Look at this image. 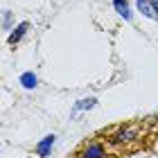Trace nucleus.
I'll return each mask as SVG.
<instances>
[{"instance_id":"nucleus-1","label":"nucleus","mask_w":158,"mask_h":158,"mask_svg":"<svg viewBox=\"0 0 158 158\" xmlns=\"http://www.w3.org/2000/svg\"><path fill=\"white\" fill-rule=\"evenodd\" d=\"M138 9H140L142 14H145V16L156 18V20H158V9H156L154 0H138Z\"/></svg>"},{"instance_id":"nucleus-9","label":"nucleus","mask_w":158,"mask_h":158,"mask_svg":"<svg viewBox=\"0 0 158 158\" xmlns=\"http://www.w3.org/2000/svg\"><path fill=\"white\" fill-rule=\"evenodd\" d=\"M154 5H156V9H158V0H154Z\"/></svg>"},{"instance_id":"nucleus-4","label":"nucleus","mask_w":158,"mask_h":158,"mask_svg":"<svg viewBox=\"0 0 158 158\" xmlns=\"http://www.w3.org/2000/svg\"><path fill=\"white\" fill-rule=\"evenodd\" d=\"M20 84H23L25 88H34V86H36V77H34L32 73H25L23 77H20Z\"/></svg>"},{"instance_id":"nucleus-6","label":"nucleus","mask_w":158,"mask_h":158,"mask_svg":"<svg viewBox=\"0 0 158 158\" xmlns=\"http://www.w3.org/2000/svg\"><path fill=\"white\" fill-rule=\"evenodd\" d=\"M25 30H27V23H20V25H18V30H16V32H14L11 36H9V43H16V41H20V36L25 34Z\"/></svg>"},{"instance_id":"nucleus-7","label":"nucleus","mask_w":158,"mask_h":158,"mask_svg":"<svg viewBox=\"0 0 158 158\" xmlns=\"http://www.w3.org/2000/svg\"><path fill=\"white\" fill-rule=\"evenodd\" d=\"M133 133H135L133 129H122V131L115 135V140H118V142H122V140H131V138H133Z\"/></svg>"},{"instance_id":"nucleus-3","label":"nucleus","mask_w":158,"mask_h":158,"mask_svg":"<svg viewBox=\"0 0 158 158\" xmlns=\"http://www.w3.org/2000/svg\"><path fill=\"white\" fill-rule=\"evenodd\" d=\"M52 142H54V135H48L43 142H39V147H36V152L41 154V156H48V152H50V147H52Z\"/></svg>"},{"instance_id":"nucleus-2","label":"nucleus","mask_w":158,"mask_h":158,"mask_svg":"<svg viewBox=\"0 0 158 158\" xmlns=\"http://www.w3.org/2000/svg\"><path fill=\"white\" fill-rule=\"evenodd\" d=\"M102 156H104V147L97 145V142H95V145H90L84 152V158H102Z\"/></svg>"},{"instance_id":"nucleus-8","label":"nucleus","mask_w":158,"mask_h":158,"mask_svg":"<svg viewBox=\"0 0 158 158\" xmlns=\"http://www.w3.org/2000/svg\"><path fill=\"white\" fill-rule=\"evenodd\" d=\"M95 104V99H81L77 106H75V111H81V109H90V106Z\"/></svg>"},{"instance_id":"nucleus-5","label":"nucleus","mask_w":158,"mask_h":158,"mask_svg":"<svg viewBox=\"0 0 158 158\" xmlns=\"http://www.w3.org/2000/svg\"><path fill=\"white\" fill-rule=\"evenodd\" d=\"M113 5H115V9H118V11H120V14H122L124 18H131V11H129V5L124 2V0H115Z\"/></svg>"}]
</instances>
